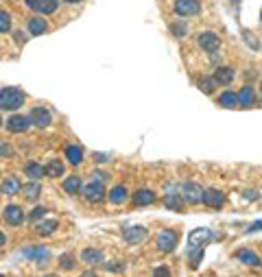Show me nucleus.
Here are the masks:
<instances>
[{"label": "nucleus", "instance_id": "1", "mask_svg": "<svg viewBox=\"0 0 262 277\" xmlns=\"http://www.w3.org/2000/svg\"><path fill=\"white\" fill-rule=\"evenodd\" d=\"M24 101H27V96H24V92L18 87H3L0 89V109L3 111L20 109L24 105Z\"/></svg>", "mask_w": 262, "mask_h": 277}, {"label": "nucleus", "instance_id": "2", "mask_svg": "<svg viewBox=\"0 0 262 277\" xmlns=\"http://www.w3.org/2000/svg\"><path fill=\"white\" fill-rule=\"evenodd\" d=\"M29 118H31V125H35L37 129H46V127H51V122H53V113L48 111L44 105H35V107L31 109Z\"/></svg>", "mask_w": 262, "mask_h": 277}, {"label": "nucleus", "instance_id": "3", "mask_svg": "<svg viewBox=\"0 0 262 277\" xmlns=\"http://www.w3.org/2000/svg\"><path fill=\"white\" fill-rule=\"evenodd\" d=\"M179 194H182V199H184L186 203H190V205H196V203H201L203 188H201L199 183L188 181V183H184L182 188H179Z\"/></svg>", "mask_w": 262, "mask_h": 277}, {"label": "nucleus", "instance_id": "4", "mask_svg": "<svg viewBox=\"0 0 262 277\" xmlns=\"http://www.w3.org/2000/svg\"><path fill=\"white\" fill-rule=\"evenodd\" d=\"M175 13L182 18H190V15L201 13V3L199 0H175Z\"/></svg>", "mask_w": 262, "mask_h": 277}, {"label": "nucleus", "instance_id": "5", "mask_svg": "<svg viewBox=\"0 0 262 277\" xmlns=\"http://www.w3.org/2000/svg\"><path fill=\"white\" fill-rule=\"evenodd\" d=\"M24 3H27L29 9H33L39 15H51L59 7V0H24Z\"/></svg>", "mask_w": 262, "mask_h": 277}, {"label": "nucleus", "instance_id": "6", "mask_svg": "<svg viewBox=\"0 0 262 277\" xmlns=\"http://www.w3.org/2000/svg\"><path fill=\"white\" fill-rule=\"evenodd\" d=\"M177 242H179V236L173 229H164L158 234V249L164 251V253H170L177 247Z\"/></svg>", "mask_w": 262, "mask_h": 277}, {"label": "nucleus", "instance_id": "7", "mask_svg": "<svg viewBox=\"0 0 262 277\" xmlns=\"http://www.w3.org/2000/svg\"><path fill=\"white\" fill-rule=\"evenodd\" d=\"M5 125H7V129H9L11 133H27L29 127H31V118L22 116V113H13V116H9V120H7Z\"/></svg>", "mask_w": 262, "mask_h": 277}, {"label": "nucleus", "instance_id": "8", "mask_svg": "<svg viewBox=\"0 0 262 277\" xmlns=\"http://www.w3.org/2000/svg\"><path fill=\"white\" fill-rule=\"evenodd\" d=\"M81 190H83V197H85L90 203H98V201L105 197V188H103V181H101V179H98V181L94 179L92 183H88L85 188H81Z\"/></svg>", "mask_w": 262, "mask_h": 277}, {"label": "nucleus", "instance_id": "9", "mask_svg": "<svg viewBox=\"0 0 262 277\" xmlns=\"http://www.w3.org/2000/svg\"><path fill=\"white\" fill-rule=\"evenodd\" d=\"M201 203H206L208 207H223V203H225V194L221 192V190H214V188H210V190H203V197H201Z\"/></svg>", "mask_w": 262, "mask_h": 277}, {"label": "nucleus", "instance_id": "10", "mask_svg": "<svg viewBox=\"0 0 262 277\" xmlns=\"http://www.w3.org/2000/svg\"><path fill=\"white\" fill-rule=\"evenodd\" d=\"M199 46L203 48L206 53H212V51H219V46H221V37L216 33H212V31H206V33H199Z\"/></svg>", "mask_w": 262, "mask_h": 277}, {"label": "nucleus", "instance_id": "11", "mask_svg": "<svg viewBox=\"0 0 262 277\" xmlns=\"http://www.w3.org/2000/svg\"><path fill=\"white\" fill-rule=\"evenodd\" d=\"M3 218H5V223H9L11 227H18L24 221V212L20 205H7L3 210Z\"/></svg>", "mask_w": 262, "mask_h": 277}, {"label": "nucleus", "instance_id": "12", "mask_svg": "<svg viewBox=\"0 0 262 277\" xmlns=\"http://www.w3.org/2000/svg\"><path fill=\"white\" fill-rule=\"evenodd\" d=\"M122 238L129 244H140L146 240V229L144 227H125V229H122Z\"/></svg>", "mask_w": 262, "mask_h": 277}, {"label": "nucleus", "instance_id": "13", "mask_svg": "<svg viewBox=\"0 0 262 277\" xmlns=\"http://www.w3.org/2000/svg\"><path fill=\"white\" fill-rule=\"evenodd\" d=\"M81 260H83L85 264H90V266H96V264H103L105 256H103V251H101V249L88 247V249L81 251Z\"/></svg>", "mask_w": 262, "mask_h": 277}, {"label": "nucleus", "instance_id": "14", "mask_svg": "<svg viewBox=\"0 0 262 277\" xmlns=\"http://www.w3.org/2000/svg\"><path fill=\"white\" fill-rule=\"evenodd\" d=\"M63 173H66V166H63L61 159H48L44 164V175L46 177L59 179V177H63Z\"/></svg>", "mask_w": 262, "mask_h": 277}, {"label": "nucleus", "instance_id": "15", "mask_svg": "<svg viewBox=\"0 0 262 277\" xmlns=\"http://www.w3.org/2000/svg\"><path fill=\"white\" fill-rule=\"evenodd\" d=\"M210 238H212L210 229H192L190 238H188V244H190V249H196V247H203Z\"/></svg>", "mask_w": 262, "mask_h": 277}, {"label": "nucleus", "instance_id": "16", "mask_svg": "<svg viewBox=\"0 0 262 277\" xmlns=\"http://www.w3.org/2000/svg\"><path fill=\"white\" fill-rule=\"evenodd\" d=\"M20 188H22V183H20V179H18V177H7L5 181L0 183V192L7 194V197L20 194Z\"/></svg>", "mask_w": 262, "mask_h": 277}, {"label": "nucleus", "instance_id": "17", "mask_svg": "<svg viewBox=\"0 0 262 277\" xmlns=\"http://www.w3.org/2000/svg\"><path fill=\"white\" fill-rule=\"evenodd\" d=\"M20 192H22V197L24 199H29V201H37L39 199V194H42V186H39V181H29L27 186H22L20 188Z\"/></svg>", "mask_w": 262, "mask_h": 277}, {"label": "nucleus", "instance_id": "18", "mask_svg": "<svg viewBox=\"0 0 262 277\" xmlns=\"http://www.w3.org/2000/svg\"><path fill=\"white\" fill-rule=\"evenodd\" d=\"M234 77H236V72L232 68H227V66H219L214 70V81L219 85H229L234 81Z\"/></svg>", "mask_w": 262, "mask_h": 277}, {"label": "nucleus", "instance_id": "19", "mask_svg": "<svg viewBox=\"0 0 262 277\" xmlns=\"http://www.w3.org/2000/svg\"><path fill=\"white\" fill-rule=\"evenodd\" d=\"M236 96H238V105L243 109H249L251 105L256 103V92H253V87H249V85H245Z\"/></svg>", "mask_w": 262, "mask_h": 277}, {"label": "nucleus", "instance_id": "20", "mask_svg": "<svg viewBox=\"0 0 262 277\" xmlns=\"http://www.w3.org/2000/svg\"><path fill=\"white\" fill-rule=\"evenodd\" d=\"M131 203H134V205H151V203H155V192L146 190V188L138 190L134 197H131Z\"/></svg>", "mask_w": 262, "mask_h": 277}, {"label": "nucleus", "instance_id": "21", "mask_svg": "<svg viewBox=\"0 0 262 277\" xmlns=\"http://www.w3.org/2000/svg\"><path fill=\"white\" fill-rule=\"evenodd\" d=\"M81 188H83V181H81V177L70 175V177L63 179V190L68 192V194H72V197H77V194L81 192Z\"/></svg>", "mask_w": 262, "mask_h": 277}, {"label": "nucleus", "instance_id": "22", "mask_svg": "<svg viewBox=\"0 0 262 277\" xmlns=\"http://www.w3.org/2000/svg\"><path fill=\"white\" fill-rule=\"evenodd\" d=\"M48 31V24L44 20V15H35V18L29 20V33L31 35H44Z\"/></svg>", "mask_w": 262, "mask_h": 277}, {"label": "nucleus", "instance_id": "23", "mask_svg": "<svg viewBox=\"0 0 262 277\" xmlns=\"http://www.w3.org/2000/svg\"><path fill=\"white\" fill-rule=\"evenodd\" d=\"M24 258H31V260H37V262H44V260H48V256H51V251H48L46 247H29L22 251Z\"/></svg>", "mask_w": 262, "mask_h": 277}, {"label": "nucleus", "instance_id": "24", "mask_svg": "<svg viewBox=\"0 0 262 277\" xmlns=\"http://www.w3.org/2000/svg\"><path fill=\"white\" fill-rule=\"evenodd\" d=\"M66 159H68L72 166H79L81 161H83V149H81V146H77V144L66 146Z\"/></svg>", "mask_w": 262, "mask_h": 277}, {"label": "nucleus", "instance_id": "25", "mask_svg": "<svg viewBox=\"0 0 262 277\" xmlns=\"http://www.w3.org/2000/svg\"><path fill=\"white\" fill-rule=\"evenodd\" d=\"M164 205H166L168 210H173V212H179L184 207V199H182V194H177V192H168L166 197H164Z\"/></svg>", "mask_w": 262, "mask_h": 277}, {"label": "nucleus", "instance_id": "26", "mask_svg": "<svg viewBox=\"0 0 262 277\" xmlns=\"http://www.w3.org/2000/svg\"><path fill=\"white\" fill-rule=\"evenodd\" d=\"M127 201V188L125 186H116V188L110 190V203L112 205H122Z\"/></svg>", "mask_w": 262, "mask_h": 277}, {"label": "nucleus", "instance_id": "27", "mask_svg": "<svg viewBox=\"0 0 262 277\" xmlns=\"http://www.w3.org/2000/svg\"><path fill=\"white\" fill-rule=\"evenodd\" d=\"M219 105L221 107H227V109H234L236 105H238V96H236V92H232V89H227V92L219 96Z\"/></svg>", "mask_w": 262, "mask_h": 277}, {"label": "nucleus", "instance_id": "28", "mask_svg": "<svg viewBox=\"0 0 262 277\" xmlns=\"http://www.w3.org/2000/svg\"><path fill=\"white\" fill-rule=\"evenodd\" d=\"M24 175L31 177V179H42L44 177V166L42 164H37V161H29L27 166H24Z\"/></svg>", "mask_w": 262, "mask_h": 277}, {"label": "nucleus", "instance_id": "29", "mask_svg": "<svg viewBox=\"0 0 262 277\" xmlns=\"http://www.w3.org/2000/svg\"><path fill=\"white\" fill-rule=\"evenodd\" d=\"M57 227H59V223H57L55 218H48V221H42V223L35 227V232H37L39 236H51V234L57 229Z\"/></svg>", "mask_w": 262, "mask_h": 277}, {"label": "nucleus", "instance_id": "30", "mask_svg": "<svg viewBox=\"0 0 262 277\" xmlns=\"http://www.w3.org/2000/svg\"><path fill=\"white\" fill-rule=\"evenodd\" d=\"M236 258H238L243 264H247V266H260V258L253 253V251H238Z\"/></svg>", "mask_w": 262, "mask_h": 277}, {"label": "nucleus", "instance_id": "31", "mask_svg": "<svg viewBox=\"0 0 262 277\" xmlns=\"http://www.w3.org/2000/svg\"><path fill=\"white\" fill-rule=\"evenodd\" d=\"M196 85H199V89L203 94H212L216 87V81H214V77H201L199 81H196Z\"/></svg>", "mask_w": 262, "mask_h": 277}, {"label": "nucleus", "instance_id": "32", "mask_svg": "<svg viewBox=\"0 0 262 277\" xmlns=\"http://www.w3.org/2000/svg\"><path fill=\"white\" fill-rule=\"evenodd\" d=\"M11 31V15L9 11H0V33H9Z\"/></svg>", "mask_w": 262, "mask_h": 277}, {"label": "nucleus", "instance_id": "33", "mask_svg": "<svg viewBox=\"0 0 262 277\" xmlns=\"http://www.w3.org/2000/svg\"><path fill=\"white\" fill-rule=\"evenodd\" d=\"M75 262H77V260H75V256H72V253H63L59 258V264L66 268V271H72V268H75Z\"/></svg>", "mask_w": 262, "mask_h": 277}, {"label": "nucleus", "instance_id": "34", "mask_svg": "<svg viewBox=\"0 0 262 277\" xmlns=\"http://www.w3.org/2000/svg\"><path fill=\"white\" fill-rule=\"evenodd\" d=\"M201 258H203V249L196 247V249H190V266L196 268L201 264Z\"/></svg>", "mask_w": 262, "mask_h": 277}, {"label": "nucleus", "instance_id": "35", "mask_svg": "<svg viewBox=\"0 0 262 277\" xmlns=\"http://www.w3.org/2000/svg\"><path fill=\"white\" fill-rule=\"evenodd\" d=\"M170 31H173V35L175 37H184L186 35V24L184 22H175V24H170Z\"/></svg>", "mask_w": 262, "mask_h": 277}, {"label": "nucleus", "instance_id": "36", "mask_svg": "<svg viewBox=\"0 0 262 277\" xmlns=\"http://www.w3.org/2000/svg\"><path fill=\"white\" fill-rule=\"evenodd\" d=\"M46 207H42V205H39V207H35V210H33L31 212V218H33V221H39V218H44L46 216Z\"/></svg>", "mask_w": 262, "mask_h": 277}, {"label": "nucleus", "instance_id": "37", "mask_svg": "<svg viewBox=\"0 0 262 277\" xmlns=\"http://www.w3.org/2000/svg\"><path fill=\"white\" fill-rule=\"evenodd\" d=\"M245 199H247V201H256V199H258V192H256V190H253V192L247 190V192H245Z\"/></svg>", "mask_w": 262, "mask_h": 277}, {"label": "nucleus", "instance_id": "38", "mask_svg": "<svg viewBox=\"0 0 262 277\" xmlns=\"http://www.w3.org/2000/svg\"><path fill=\"white\" fill-rule=\"evenodd\" d=\"M210 59H212V63H221V55L216 51H212L210 53Z\"/></svg>", "mask_w": 262, "mask_h": 277}, {"label": "nucleus", "instance_id": "39", "mask_svg": "<svg viewBox=\"0 0 262 277\" xmlns=\"http://www.w3.org/2000/svg\"><path fill=\"white\" fill-rule=\"evenodd\" d=\"M0 153H3V155H13V151H11V146H0Z\"/></svg>", "mask_w": 262, "mask_h": 277}, {"label": "nucleus", "instance_id": "40", "mask_svg": "<svg viewBox=\"0 0 262 277\" xmlns=\"http://www.w3.org/2000/svg\"><path fill=\"white\" fill-rule=\"evenodd\" d=\"M107 271H122V266H120L118 262H116V266H114V262H110V264H107Z\"/></svg>", "mask_w": 262, "mask_h": 277}, {"label": "nucleus", "instance_id": "41", "mask_svg": "<svg viewBox=\"0 0 262 277\" xmlns=\"http://www.w3.org/2000/svg\"><path fill=\"white\" fill-rule=\"evenodd\" d=\"M155 275H170V271H168V268H155Z\"/></svg>", "mask_w": 262, "mask_h": 277}, {"label": "nucleus", "instance_id": "42", "mask_svg": "<svg viewBox=\"0 0 262 277\" xmlns=\"http://www.w3.org/2000/svg\"><path fill=\"white\" fill-rule=\"evenodd\" d=\"M260 229H262V221H258V223H253L249 232H260Z\"/></svg>", "mask_w": 262, "mask_h": 277}, {"label": "nucleus", "instance_id": "43", "mask_svg": "<svg viewBox=\"0 0 262 277\" xmlns=\"http://www.w3.org/2000/svg\"><path fill=\"white\" fill-rule=\"evenodd\" d=\"M94 157H96V161H107V155H101V153H98V155L94 153Z\"/></svg>", "mask_w": 262, "mask_h": 277}, {"label": "nucleus", "instance_id": "44", "mask_svg": "<svg viewBox=\"0 0 262 277\" xmlns=\"http://www.w3.org/2000/svg\"><path fill=\"white\" fill-rule=\"evenodd\" d=\"M5 242H7V236H5L3 232H0V247H5Z\"/></svg>", "mask_w": 262, "mask_h": 277}, {"label": "nucleus", "instance_id": "45", "mask_svg": "<svg viewBox=\"0 0 262 277\" xmlns=\"http://www.w3.org/2000/svg\"><path fill=\"white\" fill-rule=\"evenodd\" d=\"M15 37H18V42H20V44L24 42V33H15Z\"/></svg>", "mask_w": 262, "mask_h": 277}, {"label": "nucleus", "instance_id": "46", "mask_svg": "<svg viewBox=\"0 0 262 277\" xmlns=\"http://www.w3.org/2000/svg\"><path fill=\"white\" fill-rule=\"evenodd\" d=\"M66 3H72V5H77V3H81V0H66Z\"/></svg>", "mask_w": 262, "mask_h": 277}, {"label": "nucleus", "instance_id": "47", "mask_svg": "<svg viewBox=\"0 0 262 277\" xmlns=\"http://www.w3.org/2000/svg\"><path fill=\"white\" fill-rule=\"evenodd\" d=\"M0 127H3V118H0Z\"/></svg>", "mask_w": 262, "mask_h": 277}, {"label": "nucleus", "instance_id": "48", "mask_svg": "<svg viewBox=\"0 0 262 277\" xmlns=\"http://www.w3.org/2000/svg\"><path fill=\"white\" fill-rule=\"evenodd\" d=\"M260 20H262V11H260Z\"/></svg>", "mask_w": 262, "mask_h": 277}, {"label": "nucleus", "instance_id": "49", "mask_svg": "<svg viewBox=\"0 0 262 277\" xmlns=\"http://www.w3.org/2000/svg\"><path fill=\"white\" fill-rule=\"evenodd\" d=\"M260 87H262V85H260Z\"/></svg>", "mask_w": 262, "mask_h": 277}]
</instances>
